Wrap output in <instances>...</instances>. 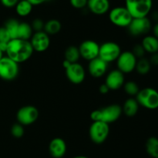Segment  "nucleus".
Returning <instances> with one entry per match:
<instances>
[{
  "instance_id": "obj_1",
  "label": "nucleus",
  "mask_w": 158,
  "mask_h": 158,
  "mask_svg": "<svg viewBox=\"0 0 158 158\" xmlns=\"http://www.w3.org/2000/svg\"><path fill=\"white\" fill-rule=\"evenodd\" d=\"M34 50L29 40L12 39L8 43L6 54L16 63L26 62L32 57Z\"/></svg>"
},
{
  "instance_id": "obj_2",
  "label": "nucleus",
  "mask_w": 158,
  "mask_h": 158,
  "mask_svg": "<svg viewBox=\"0 0 158 158\" xmlns=\"http://www.w3.org/2000/svg\"><path fill=\"white\" fill-rule=\"evenodd\" d=\"M122 113V107L120 105L112 104L93 111L90 114V119L92 121H101L110 125L118 120Z\"/></svg>"
},
{
  "instance_id": "obj_3",
  "label": "nucleus",
  "mask_w": 158,
  "mask_h": 158,
  "mask_svg": "<svg viewBox=\"0 0 158 158\" xmlns=\"http://www.w3.org/2000/svg\"><path fill=\"white\" fill-rule=\"evenodd\" d=\"M152 0H125V7L133 18L147 17L152 9Z\"/></svg>"
},
{
  "instance_id": "obj_4",
  "label": "nucleus",
  "mask_w": 158,
  "mask_h": 158,
  "mask_svg": "<svg viewBox=\"0 0 158 158\" xmlns=\"http://www.w3.org/2000/svg\"><path fill=\"white\" fill-rule=\"evenodd\" d=\"M136 99L139 105L145 108L154 110L158 108V91L153 88L140 89Z\"/></svg>"
},
{
  "instance_id": "obj_5",
  "label": "nucleus",
  "mask_w": 158,
  "mask_h": 158,
  "mask_svg": "<svg viewBox=\"0 0 158 158\" xmlns=\"http://www.w3.org/2000/svg\"><path fill=\"white\" fill-rule=\"evenodd\" d=\"M110 21L118 27H128L133 20L132 15L125 6H117L109 11Z\"/></svg>"
},
{
  "instance_id": "obj_6",
  "label": "nucleus",
  "mask_w": 158,
  "mask_h": 158,
  "mask_svg": "<svg viewBox=\"0 0 158 158\" xmlns=\"http://www.w3.org/2000/svg\"><path fill=\"white\" fill-rule=\"evenodd\" d=\"M110 134V125L101 121H93L89 129V136L96 144H101L106 141Z\"/></svg>"
},
{
  "instance_id": "obj_7",
  "label": "nucleus",
  "mask_w": 158,
  "mask_h": 158,
  "mask_svg": "<svg viewBox=\"0 0 158 158\" xmlns=\"http://www.w3.org/2000/svg\"><path fill=\"white\" fill-rule=\"evenodd\" d=\"M19 72V64L9 57H3L0 60V78L5 81L15 79Z\"/></svg>"
},
{
  "instance_id": "obj_8",
  "label": "nucleus",
  "mask_w": 158,
  "mask_h": 158,
  "mask_svg": "<svg viewBox=\"0 0 158 158\" xmlns=\"http://www.w3.org/2000/svg\"><path fill=\"white\" fill-rule=\"evenodd\" d=\"M121 54V48L116 42L108 41L100 45L99 57L107 64L117 60Z\"/></svg>"
},
{
  "instance_id": "obj_9",
  "label": "nucleus",
  "mask_w": 158,
  "mask_h": 158,
  "mask_svg": "<svg viewBox=\"0 0 158 158\" xmlns=\"http://www.w3.org/2000/svg\"><path fill=\"white\" fill-rule=\"evenodd\" d=\"M116 61L119 71L123 74H130L135 70L137 58L132 51H123L121 52Z\"/></svg>"
},
{
  "instance_id": "obj_10",
  "label": "nucleus",
  "mask_w": 158,
  "mask_h": 158,
  "mask_svg": "<svg viewBox=\"0 0 158 158\" xmlns=\"http://www.w3.org/2000/svg\"><path fill=\"white\" fill-rule=\"evenodd\" d=\"M39 110L33 105H25L20 108L16 113V119L19 123L23 125L33 124L39 118Z\"/></svg>"
},
{
  "instance_id": "obj_11",
  "label": "nucleus",
  "mask_w": 158,
  "mask_h": 158,
  "mask_svg": "<svg viewBox=\"0 0 158 158\" xmlns=\"http://www.w3.org/2000/svg\"><path fill=\"white\" fill-rule=\"evenodd\" d=\"M151 29V20L147 17L142 18H133L131 24L128 26L129 32L131 35L138 37V36L145 35Z\"/></svg>"
},
{
  "instance_id": "obj_12",
  "label": "nucleus",
  "mask_w": 158,
  "mask_h": 158,
  "mask_svg": "<svg viewBox=\"0 0 158 158\" xmlns=\"http://www.w3.org/2000/svg\"><path fill=\"white\" fill-rule=\"evenodd\" d=\"M66 75L68 80L73 84L80 85L86 77V71L83 65L80 63H71L67 68H65Z\"/></svg>"
},
{
  "instance_id": "obj_13",
  "label": "nucleus",
  "mask_w": 158,
  "mask_h": 158,
  "mask_svg": "<svg viewBox=\"0 0 158 158\" xmlns=\"http://www.w3.org/2000/svg\"><path fill=\"white\" fill-rule=\"evenodd\" d=\"M80 57L86 60H91L99 57L100 45L92 40H84L79 46Z\"/></svg>"
},
{
  "instance_id": "obj_14",
  "label": "nucleus",
  "mask_w": 158,
  "mask_h": 158,
  "mask_svg": "<svg viewBox=\"0 0 158 158\" xmlns=\"http://www.w3.org/2000/svg\"><path fill=\"white\" fill-rule=\"evenodd\" d=\"M29 42L34 51L41 53L49 49L50 45V38L45 31H39L32 34Z\"/></svg>"
},
{
  "instance_id": "obj_15",
  "label": "nucleus",
  "mask_w": 158,
  "mask_h": 158,
  "mask_svg": "<svg viewBox=\"0 0 158 158\" xmlns=\"http://www.w3.org/2000/svg\"><path fill=\"white\" fill-rule=\"evenodd\" d=\"M124 74L118 69L113 70L107 74L105 84L110 90H118L123 86L125 83Z\"/></svg>"
},
{
  "instance_id": "obj_16",
  "label": "nucleus",
  "mask_w": 158,
  "mask_h": 158,
  "mask_svg": "<svg viewBox=\"0 0 158 158\" xmlns=\"http://www.w3.org/2000/svg\"><path fill=\"white\" fill-rule=\"evenodd\" d=\"M108 64L100 57L89 60L88 65V71L94 77H101L107 71Z\"/></svg>"
},
{
  "instance_id": "obj_17",
  "label": "nucleus",
  "mask_w": 158,
  "mask_h": 158,
  "mask_svg": "<svg viewBox=\"0 0 158 158\" xmlns=\"http://www.w3.org/2000/svg\"><path fill=\"white\" fill-rule=\"evenodd\" d=\"M67 147L63 139L56 137L50 141L49 145V150L51 156L54 158H62L66 153Z\"/></svg>"
},
{
  "instance_id": "obj_18",
  "label": "nucleus",
  "mask_w": 158,
  "mask_h": 158,
  "mask_svg": "<svg viewBox=\"0 0 158 158\" xmlns=\"http://www.w3.org/2000/svg\"><path fill=\"white\" fill-rule=\"evenodd\" d=\"M92 13L97 15H104L110 9V0H88L87 6Z\"/></svg>"
},
{
  "instance_id": "obj_19",
  "label": "nucleus",
  "mask_w": 158,
  "mask_h": 158,
  "mask_svg": "<svg viewBox=\"0 0 158 158\" xmlns=\"http://www.w3.org/2000/svg\"><path fill=\"white\" fill-rule=\"evenodd\" d=\"M139 103L137 99L134 98H130L127 99L122 107V111L127 117H134L137 115L139 110Z\"/></svg>"
},
{
  "instance_id": "obj_20",
  "label": "nucleus",
  "mask_w": 158,
  "mask_h": 158,
  "mask_svg": "<svg viewBox=\"0 0 158 158\" xmlns=\"http://www.w3.org/2000/svg\"><path fill=\"white\" fill-rule=\"evenodd\" d=\"M142 46L145 52L154 54L158 52V39L153 36H145L142 40Z\"/></svg>"
},
{
  "instance_id": "obj_21",
  "label": "nucleus",
  "mask_w": 158,
  "mask_h": 158,
  "mask_svg": "<svg viewBox=\"0 0 158 158\" xmlns=\"http://www.w3.org/2000/svg\"><path fill=\"white\" fill-rule=\"evenodd\" d=\"M32 28L29 23L26 22H22L19 23L18 29V33H17V39H21L24 40H29L32 37Z\"/></svg>"
},
{
  "instance_id": "obj_22",
  "label": "nucleus",
  "mask_w": 158,
  "mask_h": 158,
  "mask_svg": "<svg viewBox=\"0 0 158 158\" xmlns=\"http://www.w3.org/2000/svg\"><path fill=\"white\" fill-rule=\"evenodd\" d=\"M33 6L28 0H19L15 6V12L19 16L25 17L32 12Z\"/></svg>"
},
{
  "instance_id": "obj_23",
  "label": "nucleus",
  "mask_w": 158,
  "mask_h": 158,
  "mask_svg": "<svg viewBox=\"0 0 158 158\" xmlns=\"http://www.w3.org/2000/svg\"><path fill=\"white\" fill-rule=\"evenodd\" d=\"M61 23L58 20L52 19L45 23L43 31H45L48 35H55V34L58 33L61 30Z\"/></svg>"
},
{
  "instance_id": "obj_24",
  "label": "nucleus",
  "mask_w": 158,
  "mask_h": 158,
  "mask_svg": "<svg viewBox=\"0 0 158 158\" xmlns=\"http://www.w3.org/2000/svg\"><path fill=\"white\" fill-rule=\"evenodd\" d=\"M146 150L148 155L153 158H158V138L151 136L146 142Z\"/></svg>"
},
{
  "instance_id": "obj_25",
  "label": "nucleus",
  "mask_w": 158,
  "mask_h": 158,
  "mask_svg": "<svg viewBox=\"0 0 158 158\" xmlns=\"http://www.w3.org/2000/svg\"><path fill=\"white\" fill-rule=\"evenodd\" d=\"M80 58L79 48L76 46H69L65 51V60L70 63H77Z\"/></svg>"
},
{
  "instance_id": "obj_26",
  "label": "nucleus",
  "mask_w": 158,
  "mask_h": 158,
  "mask_svg": "<svg viewBox=\"0 0 158 158\" xmlns=\"http://www.w3.org/2000/svg\"><path fill=\"white\" fill-rule=\"evenodd\" d=\"M151 68V64L150 60L147 58H144V57H142L137 61L135 70L138 74H141V75H145L150 72Z\"/></svg>"
},
{
  "instance_id": "obj_27",
  "label": "nucleus",
  "mask_w": 158,
  "mask_h": 158,
  "mask_svg": "<svg viewBox=\"0 0 158 158\" xmlns=\"http://www.w3.org/2000/svg\"><path fill=\"white\" fill-rule=\"evenodd\" d=\"M19 25V22L17 20H15V19H9L5 23L4 26L7 29L8 32H9L11 37V40H12V39H17Z\"/></svg>"
},
{
  "instance_id": "obj_28",
  "label": "nucleus",
  "mask_w": 158,
  "mask_h": 158,
  "mask_svg": "<svg viewBox=\"0 0 158 158\" xmlns=\"http://www.w3.org/2000/svg\"><path fill=\"white\" fill-rule=\"evenodd\" d=\"M123 88H124L125 92L131 96L137 95V93L140 91L138 85L135 81H130L124 83Z\"/></svg>"
},
{
  "instance_id": "obj_29",
  "label": "nucleus",
  "mask_w": 158,
  "mask_h": 158,
  "mask_svg": "<svg viewBox=\"0 0 158 158\" xmlns=\"http://www.w3.org/2000/svg\"><path fill=\"white\" fill-rule=\"evenodd\" d=\"M11 133L12 136L15 138H21L23 137L25 133L24 125L20 123H15L11 128Z\"/></svg>"
},
{
  "instance_id": "obj_30",
  "label": "nucleus",
  "mask_w": 158,
  "mask_h": 158,
  "mask_svg": "<svg viewBox=\"0 0 158 158\" xmlns=\"http://www.w3.org/2000/svg\"><path fill=\"white\" fill-rule=\"evenodd\" d=\"M88 0H69V3L73 8L77 9H84L87 6Z\"/></svg>"
},
{
  "instance_id": "obj_31",
  "label": "nucleus",
  "mask_w": 158,
  "mask_h": 158,
  "mask_svg": "<svg viewBox=\"0 0 158 158\" xmlns=\"http://www.w3.org/2000/svg\"><path fill=\"white\" fill-rule=\"evenodd\" d=\"M44 24L45 23L40 19H35L32 21V30H35V32H39V31H43L44 29Z\"/></svg>"
},
{
  "instance_id": "obj_32",
  "label": "nucleus",
  "mask_w": 158,
  "mask_h": 158,
  "mask_svg": "<svg viewBox=\"0 0 158 158\" xmlns=\"http://www.w3.org/2000/svg\"><path fill=\"white\" fill-rule=\"evenodd\" d=\"M10 40H11L10 35H9L7 29H6V27H5V26H2V27H0V42H3V43H9Z\"/></svg>"
},
{
  "instance_id": "obj_33",
  "label": "nucleus",
  "mask_w": 158,
  "mask_h": 158,
  "mask_svg": "<svg viewBox=\"0 0 158 158\" xmlns=\"http://www.w3.org/2000/svg\"><path fill=\"white\" fill-rule=\"evenodd\" d=\"M132 53L134 54V56L137 58L140 59L143 57V55H144V54L146 52H145L144 49H143L141 44H137L134 46V50H133Z\"/></svg>"
},
{
  "instance_id": "obj_34",
  "label": "nucleus",
  "mask_w": 158,
  "mask_h": 158,
  "mask_svg": "<svg viewBox=\"0 0 158 158\" xmlns=\"http://www.w3.org/2000/svg\"><path fill=\"white\" fill-rule=\"evenodd\" d=\"M19 0H0L3 6L6 8H13L16 6Z\"/></svg>"
},
{
  "instance_id": "obj_35",
  "label": "nucleus",
  "mask_w": 158,
  "mask_h": 158,
  "mask_svg": "<svg viewBox=\"0 0 158 158\" xmlns=\"http://www.w3.org/2000/svg\"><path fill=\"white\" fill-rule=\"evenodd\" d=\"M151 64L158 65V52L152 54L151 57V60H150Z\"/></svg>"
},
{
  "instance_id": "obj_36",
  "label": "nucleus",
  "mask_w": 158,
  "mask_h": 158,
  "mask_svg": "<svg viewBox=\"0 0 158 158\" xmlns=\"http://www.w3.org/2000/svg\"><path fill=\"white\" fill-rule=\"evenodd\" d=\"M31 4L33 6H40V5L43 4V3H46L47 2L50 1V0H28Z\"/></svg>"
},
{
  "instance_id": "obj_37",
  "label": "nucleus",
  "mask_w": 158,
  "mask_h": 158,
  "mask_svg": "<svg viewBox=\"0 0 158 158\" xmlns=\"http://www.w3.org/2000/svg\"><path fill=\"white\" fill-rule=\"evenodd\" d=\"M99 90H100V92L101 93V94H106V93L109 92L110 90V88H108L107 85H106V84H102L100 86V88H99Z\"/></svg>"
},
{
  "instance_id": "obj_38",
  "label": "nucleus",
  "mask_w": 158,
  "mask_h": 158,
  "mask_svg": "<svg viewBox=\"0 0 158 158\" xmlns=\"http://www.w3.org/2000/svg\"><path fill=\"white\" fill-rule=\"evenodd\" d=\"M153 33H154V37L158 39V23H156L153 27Z\"/></svg>"
},
{
  "instance_id": "obj_39",
  "label": "nucleus",
  "mask_w": 158,
  "mask_h": 158,
  "mask_svg": "<svg viewBox=\"0 0 158 158\" xmlns=\"http://www.w3.org/2000/svg\"><path fill=\"white\" fill-rule=\"evenodd\" d=\"M73 158H89V157H87V156H76Z\"/></svg>"
},
{
  "instance_id": "obj_40",
  "label": "nucleus",
  "mask_w": 158,
  "mask_h": 158,
  "mask_svg": "<svg viewBox=\"0 0 158 158\" xmlns=\"http://www.w3.org/2000/svg\"><path fill=\"white\" fill-rule=\"evenodd\" d=\"M3 54H4V53H3L2 51L1 50H0V60H1V59L3 57H4V56H3Z\"/></svg>"
}]
</instances>
